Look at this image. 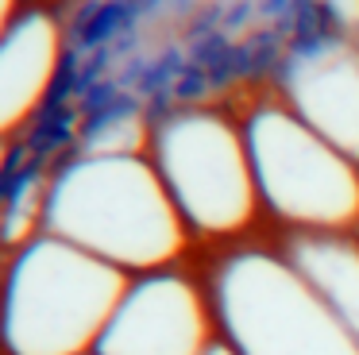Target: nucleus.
Masks as SVG:
<instances>
[{"instance_id": "nucleus-1", "label": "nucleus", "mask_w": 359, "mask_h": 355, "mask_svg": "<svg viewBox=\"0 0 359 355\" xmlns=\"http://www.w3.org/2000/svg\"><path fill=\"white\" fill-rule=\"evenodd\" d=\"M43 232L132 274L178 267L189 232L155 166L135 154H81L50 166Z\"/></svg>"}, {"instance_id": "nucleus-13", "label": "nucleus", "mask_w": 359, "mask_h": 355, "mask_svg": "<svg viewBox=\"0 0 359 355\" xmlns=\"http://www.w3.org/2000/svg\"><path fill=\"white\" fill-rule=\"evenodd\" d=\"M135 4L143 8V15H155L158 8H166V4H170V0H135Z\"/></svg>"}, {"instance_id": "nucleus-12", "label": "nucleus", "mask_w": 359, "mask_h": 355, "mask_svg": "<svg viewBox=\"0 0 359 355\" xmlns=\"http://www.w3.org/2000/svg\"><path fill=\"white\" fill-rule=\"evenodd\" d=\"M294 15V0H259V20L263 23H286Z\"/></svg>"}, {"instance_id": "nucleus-11", "label": "nucleus", "mask_w": 359, "mask_h": 355, "mask_svg": "<svg viewBox=\"0 0 359 355\" xmlns=\"http://www.w3.org/2000/svg\"><path fill=\"white\" fill-rule=\"evenodd\" d=\"M251 15H259V0H236V4L224 12V31H228V35L243 31V27H248Z\"/></svg>"}, {"instance_id": "nucleus-3", "label": "nucleus", "mask_w": 359, "mask_h": 355, "mask_svg": "<svg viewBox=\"0 0 359 355\" xmlns=\"http://www.w3.org/2000/svg\"><path fill=\"white\" fill-rule=\"evenodd\" d=\"M128 274L58 236L8 251V355H93Z\"/></svg>"}, {"instance_id": "nucleus-8", "label": "nucleus", "mask_w": 359, "mask_h": 355, "mask_svg": "<svg viewBox=\"0 0 359 355\" xmlns=\"http://www.w3.org/2000/svg\"><path fill=\"white\" fill-rule=\"evenodd\" d=\"M147 20L135 0H78L62 20V43L81 54L104 51L128 35H140Z\"/></svg>"}, {"instance_id": "nucleus-9", "label": "nucleus", "mask_w": 359, "mask_h": 355, "mask_svg": "<svg viewBox=\"0 0 359 355\" xmlns=\"http://www.w3.org/2000/svg\"><path fill=\"white\" fill-rule=\"evenodd\" d=\"M78 131H81V108L78 105H55V100H35L32 116L24 120L20 143L43 162H62L78 151Z\"/></svg>"}, {"instance_id": "nucleus-5", "label": "nucleus", "mask_w": 359, "mask_h": 355, "mask_svg": "<svg viewBox=\"0 0 359 355\" xmlns=\"http://www.w3.org/2000/svg\"><path fill=\"white\" fill-rule=\"evenodd\" d=\"M147 154L189 239H236L255 216L243 131L209 108H174L151 123Z\"/></svg>"}, {"instance_id": "nucleus-4", "label": "nucleus", "mask_w": 359, "mask_h": 355, "mask_svg": "<svg viewBox=\"0 0 359 355\" xmlns=\"http://www.w3.org/2000/svg\"><path fill=\"white\" fill-rule=\"evenodd\" d=\"M243 143L255 178V197L266 216L290 232H351L359 228L355 162L302 123L282 100L251 105Z\"/></svg>"}, {"instance_id": "nucleus-2", "label": "nucleus", "mask_w": 359, "mask_h": 355, "mask_svg": "<svg viewBox=\"0 0 359 355\" xmlns=\"http://www.w3.org/2000/svg\"><path fill=\"white\" fill-rule=\"evenodd\" d=\"M205 293L217 340L236 355H359V344L282 251L228 247L212 259Z\"/></svg>"}, {"instance_id": "nucleus-7", "label": "nucleus", "mask_w": 359, "mask_h": 355, "mask_svg": "<svg viewBox=\"0 0 359 355\" xmlns=\"http://www.w3.org/2000/svg\"><path fill=\"white\" fill-rule=\"evenodd\" d=\"M278 251L320 297V305L359 344V236L355 232H286Z\"/></svg>"}, {"instance_id": "nucleus-6", "label": "nucleus", "mask_w": 359, "mask_h": 355, "mask_svg": "<svg viewBox=\"0 0 359 355\" xmlns=\"http://www.w3.org/2000/svg\"><path fill=\"white\" fill-rule=\"evenodd\" d=\"M212 344L209 293L178 267H163L124 286L93 355H205Z\"/></svg>"}, {"instance_id": "nucleus-15", "label": "nucleus", "mask_w": 359, "mask_h": 355, "mask_svg": "<svg viewBox=\"0 0 359 355\" xmlns=\"http://www.w3.org/2000/svg\"><path fill=\"white\" fill-rule=\"evenodd\" d=\"M170 4H174V8H189L194 0H170Z\"/></svg>"}, {"instance_id": "nucleus-10", "label": "nucleus", "mask_w": 359, "mask_h": 355, "mask_svg": "<svg viewBox=\"0 0 359 355\" xmlns=\"http://www.w3.org/2000/svg\"><path fill=\"white\" fill-rule=\"evenodd\" d=\"M236 43H240V39H232L224 27L212 31V35H205V39H197V43H186L189 62L205 69L212 93H228V89H236V85H243V81H240V58H236Z\"/></svg>"}, {"instance_id": "nucleus-14", "label": "nucleus", "mask_w": 359, "mask_h": 355, "mask_svg": "<svg viewBox=\"0 0 359 355\" xmlns=\"http://www.w3.org/2000/svg\"><path fill=\"white\" fill-rule=\"evenodd\" d=\"M205 355H236V351H232V347H224V344H220V340H217V344H212V347H209V351H205Z\"/></svg>"}]
</instances>
